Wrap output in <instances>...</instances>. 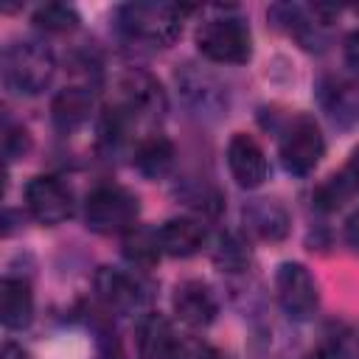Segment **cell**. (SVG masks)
<instances>
[{
	"label": "cell",
	"mask_w": 359,
	"mask_h": 359,
	"mask_svg": "<svg viewBox=\"0 0 359 359\" xmlns=\"http://www.w3.org/2000/svg\"><path fill=\"white\" fill-rule=\"evenodd\" d=\"M56 73V59L45 42L22 39L3 50V79L14 93L39 95Z\"/></svg>",
	"instance_id": "6da1fadb"
},
{
	"label": "cell",
	"mask_w": 359,
	"mask_h": 359,
	"mask_svg": "<svg viewBox=\"0 0 359 359\" xmlns=\"http://www.w3.org/2000/svg\"><path fill=\"white\" fill-rule=\"evenodd\" d=\"M185 8L171 3H126L118 11V25L129 39L165 48L182 31Z\"/></svg>",
	"instance_id": "7a4b0ae2"
},
{
	"label": "cell",
	"mask_w": 359,
	"mask_h": 359,
	"mask_svg": "<svg viewBox=\"0 0 359 359\" xmlns=\"http://www.w3.org/2000/svg\"><path fill=\"white\" fill-rule=\"evenodd\" d=\"M137 213H140L137 196L121 185H98L84 202L87 227L104 236L129 233L137 222Z\"/></svg>",
	"instance_id": "3957f363"
},
{
	"label": "cell",
	"mask_w": 359,
	"mask_h": 359,
	"mask_svg": "<svg viewBox=\"0 0 359 359\" xmlns=\"http://www.w3.org/2000/svg\"><path fill=\"white\" fill-rule=\"evenodd\" d=\"M196 48L202 56L219 65H244L252 56L250 28L238 17H213L199 25Z\"/></svg>",
	"instance_id": "277c9868"
},
{
	"label": "cell",
	"mask_w": 359,
	"mask_h": 359,
	"mask_svg": "<svg viewBox=\"0 0 359 359\" xmlns=\"http://www.w3.org/2000/svg\"><path fill=\"white\" fill-rule=\"evenodd\" d=\"M325 151L323 132L311 115H294L280 135V160L283 168L294 177H306L317 168Z\"/></svg>",
	"instance_id": "5b68a950"
},
{
	"label": "cell",
	"mask_w": 359,
	"mask_h": 359,
	"mask_svg": "<svg viewBox=\"0 0 359 359\" xmlns=\"http://www.w3.org/2000/svg\"><path fill=\"white\" fill-rule=\"evenodd\" d=\"M275 289H278V300H280L283 311L292 320H309L320 306L317 283H314L311 272L297 261H286L278 266Z\"/></svg>",
	"instance_id": "8992f818"
},
{
	"label": "cell",
	"mask_w": 359,
	"mask_h": 359,
	"mask_svg": "<svg viewBox=\"0 0 359 359\" xmlns=\"http://www.w3.org/2000/svg\"><path fill=\"white\" fill-rule=\"evenodd\" d=\"M25 205L42 224H62L73 210L70 191L56 177H34L25 185Z\"/></svg>",
	"instance_id": "52a82bcc"
},
{
	"label": "cell",
	"mask_w": 359,
	"mask_h": 359,
	"mask_svg": "<svg viewBox=\"0 0 359 359\" xmlns=\"http://www.w3.org/2000/svg\"><path fill=\"white\" fill-rule=\"evenodd\" d=\"M227 165H230L233 180L241 188H258L269 174L264 149L244 132L230 137V143H227Z\"/></svg>",
	"instance_id": "ba28073f"
},
{
	"label": "cell",
	"mask_w": 359,
	"mask_h": 359,
	"mask_svg": "<svg viewBox=\"0 0 359 359\" xmlns=\"http://www.w3.org/2000/svg\"><path fill=\"white\" fill-rule=\"evenodd\" d=\"M320 104L337 126L359 123V84L345 76H328L320 84Z\"/></svg>",
	"instance_id": "9c48e42d"
},
{
	"label": "cell",
	"mask_w": 359,
	"mask_h": 359,
	"mask_svg": "<svg viewBox=\"0 0 359 359\" xmlns=\"http://www.w3.org/2000/svg\"><path fill=\"white\" fill-rule=\"evenodd\" d=\"M137 353L140 359H180L182 345L163 314H146L137 325Z\"/></svg>",
	"instance_id": "30bf717a"
},
{
	"label": "cell",
	"mask_w": 359,
	"mask_h": 359,
	"mask_svg": "<svg viewBox=\"0 0 359 359\" xmlns=\"http://www.w3.org/2000/svg\"><path fill=\"white\" fill-rule=\"evenodd\" d=\"M174 311L191 328H205L216 317V300L208 283L202 280H182L174 289Z\"/></svg>",
	"instance_id": "8fae6325"
},
{
	"label": "cell",
	"mask_w": 359,
	"mask_h": 359,
	"mask_svg": "<svg viewBox=\"0 0 359 359\" xmlns=\"http://www.w3.org/2000/svg\"><path fill=\"white\" fill-rule=\"evenodd\" d=\"M208 233L202 227V222L196 219H188V216H180V219H168L165 224H160L157 230V244H160V252L171 255V258H188L194 252L202 250Z\"/></svg>",
	"instance_id": "7c38bea8"
},
{
	"label": "cell",
	"mask_w": 359,
	"mask_h": 359,
	"mask_svg": "<svg viewBox=\"0 0 359 359\" xmlns=\"http://www.w3.org/2000/svg\"><path fill=\"white\" fill-rule=\"evenodd\" d=\"M137 283L132 280V275H126L123 269H115V266H101L95 272V294L98 300L109 309V311H118V314H126L137 306Z\"/></svg>",
	"instance_id": "4fadbf2b"
},
{
	"label": "cell",
	"mask_w": 359,
	"mask_h": 359,
	"mask_svg": "<svg viewBox=\"0 0 359 359\" xmlns=\"http://www.w3.org/2000/svg\"><path fill=\"white\" fill-rule=\"evenodd\" d=\"M90 109H93V90L84 84H70L56 93V98L50 104V118H53L56 129L73 132L90 118Z\"/></svg>",
	"instance_id": "5bb4252c"
},
{
	"label": "cell",
	"mask_w": 359,
	"mask_h": 359,
	"mask_svg": "<svg viewBox=\"0 0 359 359\" xmlns=\"http://www.w3.org/2000/svg\"><path fill=\"white\" fill-rule=\"evenodd\" d=\"M34 317V294L22 278H3L0 283V320L6 328L20 331Z\"/></svg>",
	"instance_id": "9a60e30c"
},
{
	"label": "cell",
	"mask_w": 359,
	"mask_h": 359,
	"mask_svg": "<svg viewBox=\"0 0 359 359\" xmlns=\"http://www.w3.org/2000/svg\"><path fill=\"white\" fill-rule=\"evenodd\" d=\"M247 227L264 241H280L289 233V213L275 199H255L244 208Z\"/></svg>",
	"instance_id": "2e32d148"
},
{
	"label": "cell",
	"mask_w": 359,
	"mask_h": 359,
	"mask_svg": "<svg viewBox=\"0 0 359 359\" xmlns=\"http://www.w3.org/2000/svg\"><path fill=\"white\" fill-rule=\"evenodd\" d=\"M135 165L149 180L165 177L168 168L174 165V146H171V140L163 137V135H151V137L140 140V146L135 151Z\"/></svg>",
	"instance_id": "e0dca14e"
},
{
	"label": "cell",
	"mask_w": 359,
	"mask_h": 359,
	"mask_svg": "<svg viewBox=\"0 0 359 359\" xmlns=\"http://www.w3.org/2000/svg\"><path fill=\"white\" fill-rule=\"evenodd\" d=\"M34 25L50 34H62L79 25V14L65 3H45L34 11Z\"/></svg>",
	"instance_id": "ac0fdd59"
},
{
	"label": "cell",
	"mask_w": 359,
	"mask_h": 359,
	"mask_svg": "<svg viewBox=\"0 0 359 359\" xmlns=\"http://www.w3.org/2000/svg\"><path fill=\"white\" fill-rule=\"evenodd\" d=\"M123 252L132 264H140V266H151L160 255V244H157V230L149 233V230H137L126 236V244H123Z\"/></svg>",
	"instance_id": "d6986e66"
},
{
	"label": "cell",
	"mask_w": 359,
	"mask_h": 359,
	"mask_svg": "<svg viewBox=\"0 0 359 359\" xmlns=\"http://www.w3.org/2000/svg\"><path fill=\"white\" fill-rule=\"evenodd\" d=\"M28 149H31L28 132H25L22 126L6 123V129H3V154H6V160L11 163V160H17V157H25Z\"/></svg>",
	"instance_id": "ffe728a7"
},
{
	"label": "cell",
	"mask_w": 359,
	"mask_h": 359,
	"mask_svg": "<svg viewBox=\"0 0 359 359\" xmlns=\"http://www.w3.org/2000/svg\"><path fill=\"white\" fill-rule=\"evenodd\" d=\"M348 194H351V182H348V177H345V174H342V177H331V180L320 188L317 202H320V208L334 210V208H339V205L345 202Z\"/></svg>",
	"instance_id": "44dd1931"
},
{
	"label": "cell",
	"mask_w": 359,
	"mask_h": 359,
	"mask_svg": "<svg viewBox=\"0 0 359 359\" xmlns=\"http://www.w3.org/2000/svg\"><path fill=\"white\" fill-rule=\"evenodd\" d=\"M216 258H219V264H222V266H227V269H241V266L247 264L250 252H247V247H244L236 236H224Z\"/></svg>",
	"instance_id": "7402d4cb"
},
{
	"label": "cell",
	"mask_w": 359,
	"mask_h": 359,
	"mask_svg": "<svg viewBox=\"0 0 359 359\" xmlns=\"http://www.w3.org/2000/svg\"><path fill=\"white\" fill-rule=\"evenodd\" d=\"M345 65H348L353 73H359V28L351 31L348 39H345Z\"/></svg>",
	"instance_id": "603a6c76"
},
{
	"label": "cell",
	"mask_w": 359,
	"mask_h": 359,
	"mask_svg": "<svg viewBox=\"0 0 359 359\" xmlns=\"http://www.w3.org/2000/svg\"><path fill=\"white\" fill-rule=\"evenodd\" d=\"M196 81H199V73H196ZM208 84H213V76H202V90H208ZM182 87H185V90H196L199 84H188V81H182ZM199 98H202V104H199V107H205V109H208V107H213V104H219V101H222V93H205V95L199 93Z\"/></svg>",
	"instance_id": "cb8c5ba5"
},
{
	"label": "cell",
	"mask_w": 359,
	"mask_h": 359,
	"mask_svg": "<svg viewBox=\"0 0 359 359\" xmlns=\"http://www.w3.org/2000/svg\"><path fill=\"white\" fill-rule=\"evenodd\" d=\"M345 238H348V244L353 250H359V210L345 222Z\"/></svg>",
	"instance_id": "d4e9b609"
},
{
	"label": "cell",
	"mask_w": 359,
	"mask_h": 359,
	"mask_svg": "<svg viewBox=\"0 0 359 359\" xmlns=\"http://www.w3.org/2000/svg\"><path fill=\"white\" fill-rule=\"evenodd\" d=\"M345 177H348V182H351V188L359 191V149H353V154H351V160H348V168H345Z\"/></svg>",
	"instance_id": "484cf974"
},
{
	"label": "cell",
	"mask_w": 359,
	"mask_h": 359,
	"mask_svg": "<svg viewBox=\"0 0 359 359\" xmlns=\"http://www.w3.org/2000/svg\"><path fill=\"white\" fill-rule=\"evenodd\" d=\"M0 359H31V356H28V351H22L17 342H6Z\"/></svg>",
	"instance_id": "4316f807"
},
{
	"label": "cell",
	"mask_w": 359,
	"mask_h": 359,
	"mask_svg": "<svg viewBox=\"0 0 359 359\" xmlns=\"http://www.w3.org/2000/svg\"><path fill=\"white\" fill-rule=\"evenodd\" d=\"M306 359H334L331 353H323V351H317V353H309Z\"/></svg>",
	"instance_id": "83f0119b"
}]
</instances>
